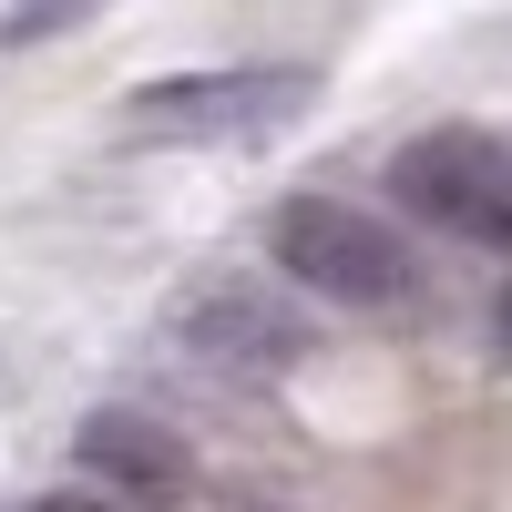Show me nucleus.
I'll return each instance as SVG.
<instances>
[{"label": "nucleus", "instance_id": "nucleus-1", "mask_svg": "<svg viewBox=\"0 0 512 512\" xmlns=\"http://www.w3.org/2000/svg\"><path fill=\"white\" fill-rule=\"evenodd\" d=\"M318 103L308 62H236V72H164L144 93H123V134L134 144H256L287 134Z\"/></svg>", "mask_w": 512, "mask_h": 512}, {"label": "nucleus", "instance_id": "nucleus-2", "mask_svg": "<svg viewBox=\"0 0 512 512\" xmlns=\"http://www.w3.org/2000/svg\"><path fill=\"white\" fill-rule=\"evenodd\" d=\"M267 246H277V267L297 287L328 297V308H400V297L420 287L400 226H379L369 205H338V195H287Z\"/></svg>", "mask_w": 512, "mask_h": 512}, {"label": "nucleus", "instance_id": "nucleus-3", "mask_svg": "<svg viewBox=\"0 0 512 512\" xmlns=\"http://www.w3.org/2000/svg\"><path fill=\"white\" fill-rule=\"evenodd\" d=\"M390 195L410 216H431L441 236H472V246L512 256V144L441 123V134H420V144L390 154Z\"/></svg>", "mask_w": 512, "mask_h": 512}, {"label": "nucleus", "instance_id": "nucleus-4", "mask_svg": "<svg viewBox=\"0 0 512 512\" xmlns=\"http://www.w3.org/2000/svg\"><path fill=\"white\" fill-rule=\"evenodd\" d=\"M185 349L216 359V369L267 379V369H287L308 349V318H297L277 287H256V277H216V287H195V308H185Z\"/></svg>", "mask_w": 512, "mask_h": 512}, {"label": "nucleus", "instance_id": "nucleus-5", "mask_svg": "<svg viewBox=\"0 0 512 512\" xmlns=\"http://www.w3.org/2000/svg\"><path fill=\"white\" fill-rule=\"evenodd\" d=\"M82 472L93 482H113V492H134V502H175L185 482H195V461H185V441L164 431V420H144V410H93L82 420Z\"/></svg>", "mask_w": 512, "mask_h": 512}, {"label": "nucleus", "instance_id": "nucleus-6", "mask_svg": "<svg viewBox=\"0 0 512 512\" xmlns=\"http://www.w3.org/2000/svg\"><path fill=\"white\" fill-rule=\"evenodd\" d=\"M93 11H113V0H0V52H31V41H62L82 31Z\"/></svg>", "mask_w": 512, "mask_h": 512}, {"label": "nucleus", "instance_id": "nucleus-7", "mask_svg": "<svg viewBox=\"0 0 512 512\" xmlns=\"http://www.w3.org/2000/svg\"><path fill=\"white\" fill-rule=\"evenodd\" d=\"M492 349H502V359H512V287H502V297H492Z\"/></svg>", "mask_w": 512, "mask_h": 512}, {"label": "nucleus", "instance_id": "nucleus-8", "mask_svg": "<svg viewBox=\"0 0 512 512\" xmlns=\"http://www.w3.org/2000/svg\"><path fill=\"white\" fill-rule=\"evenodd\" d=\"M31 512H113V502H93V492H52V502H31Z\"/></svg>", "mask_w": 512, "mask_h": 512}]
</instances>
